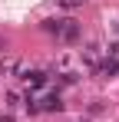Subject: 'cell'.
Instances as JSON below:
<instances>
[{"mask_svg":"<svg viewBox=\"0 0 119 122\" xmlns=\"http://www.w3.org/2000/svg\"><path fill=\"white\" fill-rule=\"evenodd\" d=\"M60 106H63L60 96H46V99H43V109H60Z\"/></svg>","mask_w":119,"mask_h":122,"instance_id":"3","label":"cell"},{"mask_svg":"<svg viewBox=\"0 0 119 122\" xmlns=\"http://www.w3.org/2000/svg\"><path fill=\"white\" fill-rule=\"evenodd\" d=\"M99 69H103V76H116V73H119V60H113V56H109Z\"/></svg>","mask_w":119,"mask_h":122,"instance_id":"2","label":"cell"},{"mask_svg":"<svg viewBox=\"0 0 119 122\" xmlns=\"http://www.w3.org/2000/svg\"><path fill=\"white\" fill-rule=\"evenodd\" d=\"M63 26H66V20H43V30H46V33H63Z\"/></svg>","mask_w":119,"mask_h":122,"instance_id":"1","label":"cell"}]
</instances>
